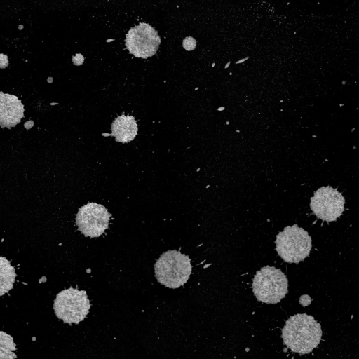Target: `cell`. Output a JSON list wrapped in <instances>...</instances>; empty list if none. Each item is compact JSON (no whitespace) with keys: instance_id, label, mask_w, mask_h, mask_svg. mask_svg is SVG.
Segmentation results:
<instances>
[{"instance_id":"obj_19","label":"cell","mask_w":359,"mask_h":359,"mask_svg":"<svg viewBox=\"0 0 359 359\" xmlns=\"http://www.w3.org/2000/svg\"><path fill=\"white\" fill-rule=\"evenodd\" d=\"M346 81L345 80L341 81V84L342 85H346Z\"/></svg>"},{"instance_id":"obj_6","label":"cell","mask_w":359,"mask_h":359,"mask_svg":"<svg viewBox=\"0 0 359 359\" xmlns=\"http://www.w3.org/2000/svg\"><path fill=\"white\" fill-rule=\"evenodd\" d=\"M160 43L161 38L157 31L145 22H140L130 29L125 39L129 53L144 59L156 54Z\"/></svg>"},{"instance_id":"obj_15","label":"cell","mask_w":359,"mask_h":359,"mask_svg":"<svg viewBox=\"0 0 359 359\" xmlns=\"http://www.w3.org/2000/svg\"><path fill=\"white\" fill-rule=\"evenodd\" d=\"M8 65V56L4 53L0 54V68L4 69Z\"/></svg>"},{"instance_id":"obj_7","label":"cell","mask_w":359,"mask_h":359,"mask_svg":"<svg viewBox=\"0 0 359 359\" xmlns=\"http://www.w3.org/2000/svg\"><path fill=\"white\" fill-rule=\"evenodd\" d=\"M344 204L345 199L341 193L329 186L317 189L310 201L313 213L327 222L337 220L342 215Z\"/></svg>"},{"instance_id":"obj_26","label":"cell","mask_w":359,"mask_h":359,"mask_svg":"<svg viewBox=\"0 0 359 359\" xmlns=\"http://www.w3.org/2000/svg\"><path fill=\"white\" fill-rule=\"evenodd\" d=\"M232 74H233V73H232V72H230V73H229V75H232Z\"/></svg>"},{"instance_id":"obj_5","label":"cell","mask_w":359,"mask_h":359,"mask_svg":"<svg viewBox=\"0 0 359 359\" xmlns=\"http://www.w3.org/2000/svg\"><path fill=\"white\" fill-rule=\"evenodd\" d=\"M90 301L85 290L69 287L59 292L54 301L56 316L65 323L79 324L89 313Z\"/></svg>"},{"instance_id":"obj_9","label":"cell","mask_w":359,"mask_h":359,"mask_svg":"<svg viewBox=\"0 0 359 359\" xmlns=\"http://www.w3.org/2000/svg\"><path fill=\"white\" fill-rule=\"evenodd\" d=\"M24 105L14 95L0 91V127L8 129L20 123L24 117Z\"/></svg>"},{"instance_id":"obj_14","label":"cell","mask_w":359,"mask_h":359,"mask_svg":"<svg viewBox=\"0 0 359 359\" xmlns=\"http://www.w3.org/2000/svg\"><path fill=\"white\" fill-rule=\"evenodd\" d=\"M84 61V57L81 53H77L72 57V62L75 65H81Z\"/></svg>"},{"instance_id":"obj_22","label":"cell","mask_w":359,"mask_h":359,"mask_svg":"<svg viewBox=\"0 0 359 359\" xmlns=\"http://www.w3.org/2000/svg\"><path fill=\"white\" fill-rule=\"evenodd\" d=\"M236 132L239 133V132H240V130H239V129H237V130H236Z\"/></svg>"},{"instance_id":"obj_8","label":"cell","mask_w":359,"mask_h":359,"mask_svg":"<svg viewBox=\"0 0 359 359\" xmlns=\"http://www.w3.org/2000/svg\"><path fill=\"white\" fill-rule=\"evenodd\" d=\"M111 216L102 205L90 202L79 209L76 224L85 236L95 238L108 228Z\"/></svg>"},{"instance_id":"obj_11","label":"cell","mask_w":359,"mask_h":359,"mask_svg":"<svg viewBox=\"0 0 359 359\" xmlns=\"http://www.w3.org/2000/svg\"><path fill=\"white\" fill-rule=\"evenodd\" d=\"M16 277L15 269L10 261L4 257H0V296L10 291Z\"/></svg>"},{"instance_id":"obj_2","label":"cell","mask_w":359,"mask_h":359,"mask_svg":"<svg viewBox=\"0 0 359 359\" xmlns=\"http://www.w3.org/2000/svg\"><path fill=\"white\" fill-rule=\"evenodd\" d=\"M155 276L158 283L169 288H178L186 283L191 273L189 257L180 250L163 252L154 265Z\"/></svg>"},{"instance_id":"obj_10","label":"cell","mask_w":359,"mask_h":359,"mask_svg":"<svg viewBox=\"0 0 359 359\" xmlns=\"http://www.w3.org/2000/svg\"><path fill=\"white\" fill-rule=\"evenodd\" d=\"M111 136L121 143H127L135 139L137 135V123L133 116L122 114L116 118L111 125Z\"/></svg>"},{"instance_id":"obj_16","label":"cell","mask_w":359,"mask_h":359,"mask_svg":"<svg viewBox=\"0 0 359 359\" xmlns=\"http://www.w3.org/2000/svg\"><path fill=\"white\" fill-rule=\"evenodd\" d=\"M249 58H250V57H249V56H248V57H244V58L240 59V60H238V61L235 62V64H236V65H238V64L243 63V62H244L245 61L248 60Z\"/></svg>"},{"instance_id":"obj_24","label":"cell","mask_w":359,"mask_h":359,"mask_svg":"<svg viewBox=\"0 0 359 359\" xmlns=\"http://www.w3.org/2000/svg\"><path fill=\"white\" fill-rule=\"evenodd\" d=\"M344 104H339V106L340 107H342Z\"/></svg>"},{"instance_id":"obj_18","label":"cell","mask_w":359,"mask_h":359,"mask_svg":"<svg viewBox=\"0 0 359 359\" xmlns=\"http://www.w3.org/2000/svg\"><path fill=\"white\" fill-rule=\"evenodd\" d=\"M230 64H231V62H230V61H229V62L225 65L224 68H225V69H227V68L229 67Z\"/></svg>"},{"instance_id":"obj_12","label":"cell","mask_w":359,"mask_h":359,"mask_svg":"<svg viewBox=\"0 0 359 359\" xmlns=\"http://www.w3.org/2000/svg\"><path fill=\"white\" fill-rule=\"evenodd\" d=\"M16 345L13 337L3 331H0V359H15L14 353Z\"/></svg>"},{"instance_id":"obj_17","label":"cell","mask_w":359,"mask_h":359,"mask_svg":"<svg viewBox=\"0 0 359 359\" xmlns=\"http://www.w3.org/2000/svg\"><path fill=\"white\" fill-rule=\"evenodd\" d=\"M224 109H225V107L222 106V107H219L217 109V111H223V110H224Z\"/></svg>"},{"instance_id":"obj_4","label":"cell","mask_w":359,"mask_h":359,"mask_svg":"<svg viewBox=\"0 0 359 359\" xmlns=\"http://www.w3.org/2000/svg\"><path fill=\"white\" fill-rule=\"evenodd\" d=\"M275 243L278 256L290 264L303 261L309 256L312 248L311 237L296 224L286 226L279 232Z\"/></svg>"},{"instance_id":"obj_13","label":"cell","mask_w":359,"mask_h":359,"mask_svg":"<svg viewBox=\"0 0 359 359\" xmlns=\"http://www.w3.org/2000/svg\"><path fill=\"white\" fill-rule=\"evenodd\" d=\"M182 46L186 50H193L196 46V41L192 36H187L183 39Z\"/></svg>"},{"instance_id":"obj_1","label":"cell","mask_w":359,"mask_h":359,"mask_svg":"<svg viewBox=\"0 0 359 359\" xmlns=\"http://www.w3.org/2000/svg\"><path fill=\"white\" fill-rule=\"evenodd\" d=\"M281 337L283 344L292 352L308 354L320 344L322 329L312 316L297 313L285 322Z\"/></svg>"},{"instance_id":"obj_25","label":"cell","mask_w":359,"mask_h":359,"mask_svg":"<svg viewBox=\"0 0 359 359\" xmlns=\"http://www.w3.org/2000/svg\"><path fill=\"white\" fill-rule=\"evenodd\" d=\"M215 65V63H213V64L212 65V67H214Z\"/></svg>"},{"instance_id":"obj_3","label":"cell","mask_w":359,"mask_h":359,"mask_svg":"<svg viewBox=\"0 0 359 359\" xmlns=\"http://www.w3.org/2000/svg\"><path fill=\"white\" fill-rule=\"evenodd\" d=\"M252 287L258 301L276 304L288 292V280L280 269L266 266L256 272Z\"/></svg>"},{"instance_id":"obj_20","label":"cell","mask_w":359,"mask_h":359,"mask_svg":"<svg viewBox=\"0 0 359 359\" xmlns=\"http://www.w3.org/2000/svg\"><path fill=\"white\" fill-rule=\"evenodd\" d=\"M355 130V128H353L351 130V132H353Z\"/></svg>"},{"instance_id":"obj_23","label":"cell","mask_w":359,"mask_h":359,"mask_svg":"<svg viewBox=\"0 0 359 359\" xmlns=\"http://www.w3.org/2000/svg\"><path fill=\"white\" fill-rule=\"evenodd\" d=\"M312 137H317V135H312Z\"/></svg>"},{"instance_id":"obj_21","label":"cell","mask_w":359,"mask_h":359,"mask_svg":"<svg viewBox=\"0 0 359 359\" xmlns=\"http://www.w3.org/2000/svg\"><path fill=\"white\" fill-rule=\"evenodd\" d=\"M230 122L229 121H226V124L229 125Z\"/></svg>"}]
</instances>
